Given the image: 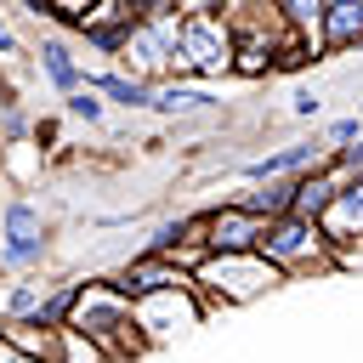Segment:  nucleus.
Returning <instances> with one entry per match:
<instances>
[{"label": "nucleus", "instance_id": "obj_11", "mask_svg": "<svg viewBox=\"0 0 363 363\" xmlns=\"http://www.w3.org/2000/svg\"><path fill=\"white\" fill-rule=\"evenodd\" d=\"M34 68L45 74V85L57 91V96H74V91H85V62H79V51H74V40H62V34H34Z\"/></svg>", "mask_w": 363, "mask_h": 363}, {"label": "nucleus", "instance_id": "obj_17", "mask_svg": "<svg viewBox=\"0 0 363 363\" xmlns=\"http://www.w3.org/2000/svg\"><path fill=\"white\" fill-rule=\"evenodd\" d=\"M45 289H51V284H40V278L6 284V295H0V323H28V318L40 312V301H45Z\"/></svg>", "mask_w": 363, "mask_h": 363}, {"label": "nucleus", "instance_id": "obj_14", "mask_svg": "<svg viewBox=\"0 0 363 363\" xmlns=\"http://www.w3.org/2000/svg\"><path fill=\"white\" fill-rule=\"evenodd\" d=\"M85 91H96L102 102H113V108H125V113H147V108H153V85H142V79H130V74H119V68H91V74H85Z\"/></svg>", "mask_w": 363, "mask_h": 363}, {"label": "nucleus", "instance_id": "obj_2", "mask_svg": "<svg viewBox=\"0 0 363 363\" xmlns=\"http://www.w3.org/2000/svg\"><path fill=\"white\" fill-rule=\"evenodd\" d=\"M182 68H187V85H216V79L233 74L227 6H216V0H182Z\"/></svg>", "mask_w": 363, "mask_h": 363}, {"label": "nucleus", "instance_id": "obj_8", "mask_svg": "<svg viewBox=\"0 0 363 363\" xmlns=\"http://www.w3.org/2000/svg\"><path fill=\"white\" fill-rule=\"evenodd\" d=\"M261 233H267V221L244 216L227 199L210 204V210H199V244H204V255H255Z\"/></svg>", "mask_w": 363, "mask_h": 363}, {"label": "nucleus", "instance_id": "obj_16", "mask_svg": "<svg viewBox=\"0 0 363 363\" xmlns=\"http://www.w3.org/2000/svg\"><path fill=\"white\" fill-rule=\"evenodd\" d=\"M221 96L210 85H153V108L147 113H164V119H187V113H210Z\"/></svg>", "mask_w": 363, "mask_h": 363}, {"label": "nucleus", "instance_id": "obj_4", "mask_svg": "<svg viewBox=\"0 0 363 363\" xmlns=\"http://www.w3.org/2000/svg\"><path fill=\"white\" fill-rule=\"evenodd\" d=\"M255 255H261L284 284H289V278H312V272H335V250H329L323 227H318V221H301V216L267 221Z\"/></svg>", "mask_w": 363, "mask_h": 363}, {"label": "nucleus", "instance_id": "obj_18", "mask_svg": "<svg viewBox=\"0 0 363 363\" xmlns=\"http://www.w3.org/2000/svg\"><path fill=\"white\" fill-rule=\"evenodd\" d=\"M62 113L79 119V125H102V119H108V102H102L96 91H74V96H62Z\"/></svg>", "mask_w": 363, "mask_h": 363}, {"label": "nucleus", "instance_id": "obj_7", "mask_svg": "<svg viewBox=\"0 0 363 363\" xmlns=\"http://www.w3.org/2000/svg\"><path fill=\"white\" fill-rule=\"evenodd\" d=\"M130 323L142 335V346H164L187 329L204 323V306L193 289H164V295H147V301H130Z\"/></svg>", "mask_w": 363, "mask_h": 363}, {"label": "nucleus", "instance_id": "obj_5", "mask_svg": "<svg viewBox=\"0 0 363 363\" xmlns=\"http://www.w3.org/2000/svg\"><path fill=\"white\" fill-rule=\"evenodd\" d=\"M227 28H233V79H267L289 34L278 6H227Z\"/></svg>", "mask_w": 363, "mask_h": 363}, {"label": "nucleus", "instance_id": "obj_1", "mask_svg": "<svg viewBox=\"0 0 363 363\" xmlns=\"http://www.w3.org/2000/svg\"><path fill=\"white\" fill-rule=\"evenodd\" d=\"M68 335L79 346H91L102 363H119V357H136L147 352L136 323H130V301H119L102 278H79V301L68 312Z\"/></svg>", "mask_w": 363, "mask_h": 363}, {"label": "nucleus", "instance_id": "obj_6", "mask_svg": "<svg viewBox=\"0 0 363 363\" xmlns=\"http://www.w3.org/2000/svg\"><path fill=\"white\" fill-rule=\"evenodd\" d=\"M51 250V221L34 199H6L0 204V272H40Z\"/></svg>", "mask_w": 363, "mask_h": 363}, {"label": "nucleus", "instance_id": "obj_15", "mask_svg": "<svg viewBox=\"0 0 363 363\" xmlns=\"http://www.w3.org/2000/svg\"><path fill=\"white\" fill-rule=\"evenodd\" d=\"M335 193H340V176L323 164V170H306V176H295V204H289V216H301V221H323V210L335 204Z\"/></svg>", "mask_w": 363, "mask_h": 363}, {"label": "nucleus", "instance_id": "obj_19", "mask_svg": "<svg viewBox=\"0 0 363 363\" xmlns=\"http://www.w3.org/2000/svg\"><path fill=\"white\" fill-rule=\"evenodd\" d=\"M23 34H17V23H11V11L0 6V68H11V62H23Z\"/></svg>", "mask_w": 363, "mask_h": 363}, {"label": "nucleus", "instance_id": "obj_3", "mask_svg": "<svg viewBox=\"0 0 363 363\" xmlns=\"http://www.w3.org/2000/svg\"><path fill=\"white\" fill-rule=\"evenodd\" d=\"M284 278L261 261V255H204L193 272V295L204 306V318L227 312V306H250L261 295H272Z\"/></svg>", "mask_w": 363, "mask_h": 363}, {"label": "nucleus", "instance_id": "obj_10", "mask_svg": "<svg viewBox=\"0 0 363 363\" xmlns=\"http://www.w3.org/2000/svg\"><path fill=\"white\" fill-rule=\"evenodd\" d=\"M323 164H329V147H323L318 136H301V142H284V147L250 159L238 176H244V187H261V182H295V176L323 170Z\"/></svg>", "mask_w": 363, "mask_h": 363}, {"label": "nucleus", "instance_id": "obj_13", "mask_svg": "<svg viewBox=\"0 0 363 363\" xmlns=\"http://www.w3.org/2000/svg\"><path fill=\"white\" fill-rule=\"evenodd\" d=\"M363 45V0H323L318 51H357Z\"/></svg>", "mask_w": 363, "mask_h": 363}, {"label": "nucleus", "instance_id": "obj_20", "mask_svg": "<svg viewBox=\"0 0 363 363\" xmlns=\"http://www.w3.org/2000/svg\"><path fill=\"white\" fill-rule=\"evenodd\" d=\"M289 108H295L301 119H318V113H323V96H318V85H301V91L289 96Z\"/></svg>", "mask_w": 363, "mask_h": 363}, {"label": "nucleus", "instance_id": "obj_9", "mask_svg": "<svg viewBox=\"0 0 363 363\" xmlns=\"http://www.w3.org/2000/svg\"><path fill=\"white\" fill-rule=\"evenodd\" d=\"M102 284H108L119 301H147V295H164V289H193V278L176 272V267L159 261V255H125L119 267L102 272Z\"/></svg>", "mask_w": 363, "mask_h": 363}, {"label": "nucleus", "instance_id": "obj_12", "mask_svg": "<svg viewBox=\"0 0 363 363\" xmlns=\"http://www.w3.org/2000/svg\"><path fill=\"white\" fill-rule=\"evenodd\" d=\"M318 227H323L329 250H363V176L340 182V193H335V204L323 210Z\"/></svg>", "mask_w": 363, "mask_h": 363}]
</instances>
